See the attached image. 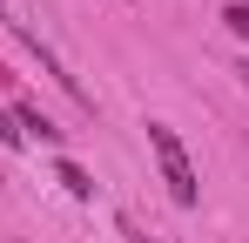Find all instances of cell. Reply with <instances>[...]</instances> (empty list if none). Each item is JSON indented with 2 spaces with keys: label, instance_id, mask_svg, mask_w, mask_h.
Returning <instances> with one entry per match:
<instances>
[{
  "label": "cell",
  "instance_id": "obj_1",
  "mask_svg": "<svg viewBox=\"0 0 249 243\" xmlns=\"http://www.w3.org/2000/svg\"><path fill=\"white\" fill-rule=\"evenodd\" d=\"M148 149H155V162H162L168 196L182 202V209H196V202H202V182H196V169H189V149H182V135H175L168 122H148Z\"/></svg>",
  "mask_w": 249,
  "mask_h": 243
},
{
  "label": "cell",
  "instance_id": "obj_7",
  "mask_svg": "<svg viewBox=\"0 0 249 243\" xmlns=\"http://www.w3.org/2000/svg\"><path fill=\"white\" fill-rule=\"evenodd\" d=\"M236 75H243V88H249V61H243V68H236Z\"/></svg>",
  "mask_w": 249,
  "mask_h": 243
},
{
  "label": "cell",
  "instance_id": "obj_4",
  "mask_svg": "<svg viewBox=\"0 0 249 243\" xmlns=\"http://www.w3.org/2000/svg\"><path fill=\"white\" fill-rule=\"evenodd\" d=\"M54 182H61L74 202H88V196H94V176H88L81 162H54Z\"/></svg>",
  "mask_w": 249,
  "mask_h": 243
},
{
  "label": "cell",
  "instance_id": "obj_6",
  "mask_svg": "<svg viewBox=\"0 0 249 243\" xmlns=\"http://www.w3.org/2000/svg\"><path fill=\"white\" fill-rule=\"evenodd\" d=\"M0 142H7V149H20V142H27V135H20V122H14V108L0 115Z\"/></svg>",
  "mask_w": 249,
  "mask_h": 243
},
{
  "label": "cell",
  "instance_id": "obj_2",
  "mask_svg": "<svg viewBox=\"0 0 249 243\" xmlns=\"http://www.w3.org/2000/svg\"><path fill=\"white\" fill-rule=\"evenodd\" d=\"M7 34H14L20 47H27V54H34V61H41V75H54V81H61V88H68V95H74V101L88 108V115H94V95L81 88V75H68V61H61V54H54V47H47V40L34 34V27H27L20 14H7Z\"/></svg>",
  "mask_w": 249,
  "mask_h": 243
},
{
  "label": "cell",
  "instance_id": "obj_5",
  "mask_svg": "<svg viewBox=\"0 0 249 243\" xmlns=\"http://www.w3.org/2000/svg\"><path fill=\"white\" fill-rule=\"evenodd\" d=\"M222 27L236 40H249V0H229V7H222Z\"/></svg>",
  "mask_w": 249,
  "mask_h": 243
},
{
  "label": "cell",
  "instance_id": "obj_3",
  "mask_svg": "<svg viewBox=\"0 0 249 243\" xmlns=\"http://www.w3.org/2000/svg\"><path fill=\"white\" fill-rule=\"evenodd\" d=\"M14 122H20V135H27V142H61V128H54V115H41L34 101H14Z\"/></svg>",
  "mask_w": 249,
  "mask_h": 243
}]
</instances>
